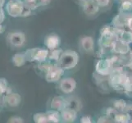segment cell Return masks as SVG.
Instances as JSON below:
<instances>
[{"mask_svg": "<svg viewBox=\"0 0 132 123\" xmlns=\"http://www.w3.org/2000/svg\"><path fill=\"white\" fill-rule=\"evenodd\" d=\"M82 7H83V12L87 16H94L95 14H97L99 11V7L94 0H91V1L88 3H83Z\"/></svg>", "mask_w": 132, "mask_h": 123, "instance_id": "4fadbf2b", "label": "cell"}, {"mask_svg": "<svg viewBox=\"0 0 132 123\" xmlns=\"http://www.w3.org/2000/svg\"><path fill=\"white\" fill-rule=\"evenodd\" d=\"M67 102V108H69L73 109V110L78 112L81 109V103L80 101V99L75 97H70L66 99Z\"/></svg>", "mask_w": 132, "mask_h": 123, "instance_id": "9a60e30c", "label": "cell"}, {"mask_svg": "<svg viewBox=\"0 0 132 123\" xmlns=\"http://www.w3.org/2000/svg\"><path fill=\"white\" fill-rule=\"evenodd\" d=\"M61 44V39L57 34H50L44 39V45L49 50L59 48Z\"/></svg>", "mask_w": 132, "mask_h": 123, "instance_id": "9c48e42d", "label": "cell"}, {"mask_svg": "<svg viewBox=\"0 0 132 123\" xmlns=\"http://www.w3.org/2000/svg\"><path fill=\"white\" fill-rule=\"evenodd\" d=\"M130 122H132V119H131V120H130Z\"/></svg>", "mask_w": 132, "mask_h": 123, "instance_id": "836d02e7", "label": "cell"}, {"mask_svg": "<svg viewBox=\"0 0 132 123\" xmlns=\"http://www.w3.org/2000/svg\"><path fill=\"white\" fill-rule=\"evenodd\" d=\"M4 4V0H0V7H2Z\"/></svg>", "mask_w": 132, "mask_h": 123, "instance_id": "1f68e13d", "label": "cell"}, {"mask_svg": "<svg viewBox=\"0 0 132 123\" xmlns=\"http://www.w3.org/2000/svg\"><path fill=\"white\" fill-rule=\"evenodd\" d=\"M34 121L36 123H45V122H48V117L47 114L44 112H40V113H36L33 117Z\"/></svg>", "mask_w": 132, "mask_h": 123, "instance_id": "44dd1931", "label": "cell"}, {"mask_svg": "<svg viewBox=\"0 0 132 123\" xmlns=\"http://www.w3.org/2000/svg\"><path fill=\"white\" fill-rule=\"evenodd\" d=\"M24 3L21 0H10L7 3V12L12 17H21L24 7Z\"/></svg>", "mask_w": 132, "mask_h": 123, "instance_id": "5b68a950", "label": "cell"}, {"mask_svg": "<svg viewBox=\"0 0 132 123\" xmlns=\"http://www.w3.org/2000/svg\"><path fill=\"white\" fill-rule=\"evenodd\" d=\"M51 0H36V3H37L38 7L40 6H46L50 3Z\"/></svg>", "mask_w": 132, "mask_h": 123, "instance_id": "4316f807", "label": "cell"}, {"mask_svg": "<svg viewBox=\"0 0 132 123\" xmlns=\"http://www.w3.org/2000/svg\"><path fill=\"white\" fill-rule=\"evenodd\" d=\"M4 31V27L3 26H1V24H0V34L3 33Z\"/></svg>", "mask_w": 132, "mask_h": 123, "instance_id": "4dcf8cb0", "label": "cell"}, {"mask_svg": "<svg viewBox=\"0 0 132 123\" xmlns=\"http://www.w3.org/2000/svg\"><path fill=\"white\" fill-rule=\"evenodd\" d=\"M7 40L11 46L15 48H20L23 46L26 43V35L24 33L20 32V31L11 32L7 35Z\"/></svg>", "mask_w": 132, "mask_h": 123, "instance_id": "8992f818", "label": "cell"}, {"mask_svg": "<svg viewBox=\"0 0 132 123\" xmlns=\"http://www.w3.org/2000/svg\"><path fill=\"white\" fill-rule=\"evenodd\" d=\"M64 70L58 66V64H52L46 71L45 79L49 83H54L61 80V77L64 74Z\"/></svg>", "mask_w": 132, "mask_h": 123, "instance_id": "277c9868", "label": "cell"}, {"mask_svg": "<svg viewBox=\"0 0 132 123\" xmlns=\"http://www.w3.org/2000/svg\"><path fill=\"white\" fill-rule=\"evenodd\" d=\"M80 46L85 52L91 53L94 48V39L91 36H84L80 40Z\"/></svg>", "mask_w": 132, "mask_h": 123, "instance_id": "7c38bea8", "label": "cell"}, {"mask_svg": "<svg viewBox=\"0 0 132 123\" xmlns=\"http://www.w3.org/2000/svg\"><path fill=\"white\" fill-rule=\"evenodd\" d=\"M109 120H112V119L109 117H108L106 115V116H103V117H99L98 120V122H110L111 121H109Z\"/></svg>", "mask_w": 132, "mask_h": 123, "instance_id": "f1b7e54d", "label": "cell"}, {"mask_svg": "<svg viewBox=\"0 0 132 123\" xmlns=\"http://www.w3.org/2000/svg\"><path fill=\"white\" fill-rule=\"evenodd\" d=\"M119 1H121V2H123V1H125V0H119Z\"/></svg>", "mask_w": 132, "mask_h": 123, "instance_id": "d6a6232c", "label": "cell"}, {"mask_svg": "<svg viewBox=\"0 0 132 123\" xmlns=\"http://www.w3.org/2000/svg\"><path fill=\"white\" fill-rule=\"evenodd\" d=\"M117 39L116 30L111 26H105L101 30V37L99 39V44L104 48H112L113 44Z\"/></svg>", "mask_w": 132, "mask_h": 123, "instance_id": "7a4b0ae2", "label": "cell"}, {"mask_svg": "<svg viewBox=\"0 0 132 123\" xmlns=\"http://www.w3.org/2000/svg\"><path fill=\"white\" fill-rule=\"evenodd\" d=\"M51 108L53 110H57L61 112L62 109L67 108V102L66 99L62 96H56L54 97L51 101Z\"/></svg>", "mask_w": 132, "mask_h": 123, "instance_id": "5bb4252c", "label": "cell"}, {"mask_svg": "<svg viewBox=\"0 0 132 123\" xmlns=\"http://www.w3.org/2000/svg\"><path fill=\"white\" fill-rule=\"evenodd\" d=\"M80 122L82 123H90L92 122V118L89 116H85L80 118Z\"/></svg>", "mask_w": 132, "mask_h": 123, "instance_id": "83f0119b", "label": "cell"}, {"mask_svg": "<svg viewBox=\"0 0 132 123\" xmlns=\"http://www.w3.org/2000/svg\"><path fill=\"white\" fill-rule=\"evenodd\" d=\"M78 53L72 50H67L63 51L62 55L59 58L58 66L62 67L63 70H71L74 68L79 62Z\"/></svg>", "mask_w": 132, "mask_h": 123, "instance_id": "6da1fadb", "label": "cell"}, {"mask_svg": "<svg viewBox=\"0 0 132 123\" xmlns=\"http://www.w3.org/2000/svg\"><path fill=\"white\" fill-rule=\"evenodd\" d=\"M7 82L5 79L0 78V96L4 94H6V91L7 89Z\"/></svg>", "mask_w": 132, "mask_h": 123, "instance_id": "7402d4cb", "label": "cell"}, {"mask_svg": "<svg viewBox=\"0 0 132 123\" xmlns=\"http://www.w3.org/2000/svg\"><path fill=\"white\" fill-rule=\"evenodd\" d=\"M123 112L126 113V114L130 117V120H131L132 119V104H126Z\"/></svg>", "mask_w": 132, "mask_h": 123, "instance_id": "484cf974", "label": "cell"}, {"mask_svg": "<svg viewBox=\"0 0 132 123\" xmlns=\"http://www.w3.org/2000/svg\"><path fill=\"white\" fill-rule=\"evenodd\" d=\"M79 1L83 4V3H88V2L91 1V0H79Z\"/></svg>", "mask_w": 132, "mask_h": 123, "instance_id": "f546056e", "label": "cell"}, {"mask_svg": "<svg viewBox=\"0 0 132 123\" xmlns=\"http://www.w3.org/2000/svg\"><path fill=\"white\" fill-rule=\"evenodd\" d=\"M46 114H47L48 122L57 123V122L61 121V114L59 113V111L52 109V110L47 112Z\"/></svg>", "mask_w": 132, "mask_h": 123, "instance_id": "e0dca14e", "label": "cell"}, {"mask_svg": "<svg viewBox=\"0 0 132 123\" xmlns=\"http://www.w3.org/2000/svg\"><path fill=\"white\" fill-rule=\"evenodd\" d=\"M31 11H32V10H31V8L28 5L24 4V7H23V10H22L21 17H28V16H30V13H31Z\"/></svg>", "mask_w": 132, "mask_h": 123, "instance_id": "603a6c76", "label": "cell"}, {"mask_svg": "<svg viewBox=\"0 0 132 123\" xmlns=\"http://www.w3.org/2000/svg\"><path fill=\"white\" fill-rule=\"evenodd\" d=\"M94 1L98 4L99 7H105L110 3V0H94Z\"/></svg>", "mask_w": 132, "mask_h": 123, "instance_id": "cb8c5ba5", "label": "cell"}, {"mask_svg": "<svg viewBox=\"0 0 132 123\" xmlns=\"http://www.w3.org/2000/svg\"><path fill=\"white\" fill-rule=\"evenodd\" d=\"M113 120H114L115 122L127 123L130 122V117L125 112H117L113 117Z\"/></svg>", "mask_w": 132, "mask_h": 123, "instance_id": "d6986e66", "label": "cell"}, {"mask_svg": "<svg viewBox=\"0 0 132 123\" xmlns=\"http://www.w3.org/2000/svg\"><path fill=\"white\" fill-rule=\"evenodd\" d=\"M63 52V50L61 48H55V49H53V50H50V52H48V58L49 60H53L54 62H57L60 58L62 53Z\"/></svg>", "mask_w": 132, "mask_h": 123, "instance_id": "ac0fdd59", "label": "cell"}, {"mask_svg": "<svg viewBox=\"0 0 132 123\" xmlns=\"http://www.w3.org/2000/svg\"><path fill=\"white\" fill-rule=\"evenodd\" d=\"M61 121L63 122H73L77 117V112L69 108H65L61 111Z\"/></svg>", "mask_w": 132, "mask_h": 123, "instance_id": "8fae6325", "label": "cell"}, {"mask_svg": "<svg viewBox=\"0 0 132 123\" xmlns=\"http://www.w3.org/2000/svg\"><path fill=\"white\" fill-rule=\"evenodd\" d=\"M112 63L111 60H100L96 65V71L101 76L110 75L112 71Z\"/></svg>", "mask_w": 132, "mask_h": 123, "instance_id": "ba28073f", "label": "cell"}, {"mask_svg": "<svg viewBox=\"0 0 132 123\" xmlns=\"http://www.w3.org/2000/svg\"><path fill=\"white\" fill-rule=\"evenodd\" d=\"M76 88V81L71 77H67L59 82V89L63 94H71Z\"/></svg>", "mask_w": 132, "mask_h": 123, "instance_id": "52a82bcc", "label": "cell"}, {"mask_svg": "<svg viewBox=\"0 0 132 123\" xmlns=\"http://www.w3.org/2000/svg\"><path fill=\"white\" fill-rule=\"evenodd\" d=\"M25 56L26 61L38 62L40 63L47 60L48 56V51L47 49L35 48L28 49L26 52H25Z\"/></svg>", "mask_w": 132, "mask_h": 123, "instance_id": "3957f363", "label": "cell"}, {"mask_svg": "<svg viewBox=\"0 0 132 123\" xmlns=\"http://www.w3.org/2000/svg\"><path fill=\"white\" fill-rule=\"evenodd\" d=\"M7 121L10 123H20V122H24V120H23V118L21 117L14 116L9 118V120Z\"/></svg>", "mask_w": 132, "mask_h": 123, "instance_id": "d4e9b609", "label": "cell"}, {"mask_svg": "<svg viewBox=\"0 0 132 123\" xmlns=\"http://www.w3.org/2000/svg\"><path fill=\"white\" fill-rule=\"evenodd\" d=\"M126 106V103L123 99L116 100L114 103H113V108H114L118 112H123Z\"/></svg>", "mask_w": 132, "mask_h": 123, "instance_id": "ffe728a7", "label": "cell"}, {"mask_svg": "<svg viewBox=\"0 0 132 123\" xmlns=\"http://www.w3.org/2000/svg\"><path fill=\"white\" fill-rule=\"evenodd\" d=\"M3 101L6 103L8 107L11 108H16L20 105L21 98L17 93H9L6 94L3 98Z\"/></svg>", "mask_w": 132, "mask_h": 123, "instance_id": "30bf717a", "label": "cell"}, {"mask_svg": "<svg viewBox=\"0 0 132 123\" xmlns=\"http://www.w3.org/2000/svg\"><path fill=\"white\" fill-rule=\"evenodd\" d=\"M26 62L25 53H17L12 57V62L16 67H22Z\"/></svg>", "mask_w": 132, "mask_h": 123, "instance_id": "2e32d148", "label": "cell"}]
</instances>
